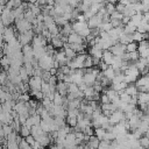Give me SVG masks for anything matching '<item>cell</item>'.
I'll return each instance as SVG.
<instances>
[{"label": "cell", "instance_id": "cell-44", "mask_svg": "<svg viewBox=\"0 0 149 149\" xmlns=\"http://www.w3.org/2000/svg\"><path fill=\"white\" fill-rule=\"evenodd\" d=\"M29 100H30V95L28 93H21L17 99V101H21V102H28Z\"/></svg>", "mask_w": 149, "mask_h": 149}, {"label": "cell", "instance_id": "cell-11", "mask_svg": "<svg viewBox=\"0 0 149 149\" xmlns=\"http://www.w3.org/2000/svg\"><path fill=\"white\" fill-rule=\"evenodd\" d=\"M102 52H104V50L101 48H99L98 45H93V47H90L88 48V55L92 56L93 58L101 59L102 58Z\"/></svg>", "mask_w": 149, "mask_h": 149}, {"label": "cell", "instance_id": "cell-62", "mask_svg": "<svg viewBox=\"0 0 149 149\" xmlns=\"http://www.w3.org/2000/svg\"><path fill=\"white\" fill-rule=\"evenodd\" d=\"M137 149H146V148H142V147H139Z\"/></svg>", "mask_w": 149, "mask_h": 149}, {"label": "cell", "instance_id": "cell-1", "mask_svg": "<svg viewBox=\"0 0 149 149\" xmlns=\"http://www.w3.org/2000/svg\"><path fill=\"white\" fill-rule=\"evenodd\" d=\"M123 74H125V81L127 84H135L137 81V79L140 78V71L139 69L134 65V63H130L129 62V66L123 71Z\"/></svg>", "mask_w": 149, "mask_h": 149}, {"label": "cell", "instance_id": "cell-54", "mask_svg": "<svg viewBox=\"0 0 149 149\" xmlns=\"http://www.w3.org/2000/svg\"><path fill=\"white\" fill-rule=\"evenodd\" d=\"M23 3V0H14V8H19Z\"/></svg>", "mask_w": 149, "mask_h": 149}, {"label": "cell", "instance_id": "cell-22", "mask_svg": "<svg viewBox=\"0 0 149 149\" xmlns=\"http://www.w3.org/2000/svg\"><path fill=\"white\" fill-rule=\"evenodd\" d=\"M147 37H148V34H142V33H140V31H137V30L132 35L133 41L136 42V43H140V42L147 40Z\"/></svg>", "mask_w": 149, "mask_h": 149}, {"label": "cell", "instance_id": "cell-23", "mask_svg": "<svg viewBox=\"0 0 149 149\" xmlns=\"http://www.w3.org/2000/svg\"><path fill=\"white\" fill-rule=\"evenodd\" d=\"M142 19H143V14H142V13H136L135 15H133V16L130 17V23L134 24V26L137 28V26L142 22Z\"/></svg>", "mask_w": 149, "mask_h": 149}, {"label": "cell", "instance_id": "cell-42", "mask_svg": "<svg viewBox=\"0 0 149 149\" xmlns=\"http://www.w3.org/2000/svg\"><path fill=\"white\" fill-rule=\"evenodd\" d=\"M99 28H100L101 31H109L113 27H112V23L111 22H102Z\"/></svg>", "mask_w": 149, "mask_h": 149}, {"label": "cell", "instance_id": "cell-52", "mask_svg": "<svg viewBox=\"0 0 149 149\" xmlns=\"http://www.w3.org/2000/svg\"><path fill=\"white\" fill-rule=\"evenodd\" d=\"M63 81H64V83H66V84L72 83V76H71V74H65V76H64Z\"/></svg>", "mask_w": 149, "mask_h": 149}, {"label": "cell", "instance_id": "cell-26", "mask_svg": "<svg viewBox=\"0 0 149 149\" xmlns=\"http://www.w3.org/2000/svg\"><path fill=\"white\" fill-rule=\"evenodd\" d=\"M30 95L36 100H43L44 99V94L42 93L41 90H30Z\"/></svg>", "mask_w": 149, "mask_h": 149}, {"label": "cell", "instance_id": "cell-4", "mask_svg": "<svg viewBox=\"0 0 149 149\" xmlns=\"http://www.w3.org/2000/svg\"><path fill=\"white\" fill-rule=\"evenodd\" d=\"M17 34H19V33L16 31V29H15L14 27H6L5 30H3V33H2V35H3V41H5L6 43H10V42H13V41L16 40Z\"/></svg>", "mask_w": 149, "mask_h": 149}, {"label": "cell", "instance_id": "cell-21", "mask_svg": "<svg viewBox=\"0 0 149 149\" xmlns=\"http://www.w3.org/2000/svg\"><path fill=\"white\" fill-rule=\"evenodd\" d=\"M30 134L37 140L40 136H42V135H44L45 133L43 132V129L40 127V126H33L31 128H30Z\"/></svg>", "mask_w": 149, "mask_h": 149}, {"label": "cell", "instance_id": "cell-8", "mask_svg": "<svg viewBox=\"0 0 149 149\" xmlns=\"http://www.w3.org/2000/svg\"><path fill=\"white\" fill-rule=\"evenodd\" d=\"M42 83H43V79L42 77H38V76H31L28 80L30 90H41Z\"/></svg>", "mask_w": 149, "mask_h": 149}, {"label": "cell", "instance_id": "cell-39", "mask_svg": "<svg viewBox=\"0 0 149 149\" xmlns=\"http://www.w3.org/2000/svg\"><path fill=\"white\" fill-rule=\"evenodd\" d=\"M104 140H105V141H108V142H113V141L116 140V135H115L113 132L107 130L106 134H105V136H104Z\"/></svg>", "mask_w": 149, "mask_h": 149}, {"label": "cell", "instance_id": "cell-53", "mask_svg": "<svg viewBox=\"0 0 149 149\" xmlns=\"http://www.w3.org/2000/svg\"><path fill=\"white\" fill-rule=\"evenodd\" d=\"M118 2H120L121 5H123V6H126V7H127V6H129V5L132 3V1H130V0H119Z\"/></svg>", "mask_w": 149, "mask_h": 149}, {"label": "cell", "instance_id": "cell-58", "mask_svg": "<svg viewBox=\"0 0 149 149\" xmlns=\"http://www.w3.org/2000/svg\"><path fill=\"white\" fill-rule=\"evenodd\" d=\"M141 2H142L143 5H148V3H149V0H141Z\"/></svg>", "mask_w": 149, "mask_h": 149}, {"label": "cell", "instance_id": "cell-37", "mask_svg": "<svg viewBox=\"0 0 149 149\" xmlns=\"http://www.w3.org/2000/svg\"><path fill=\"white\" fill-rule=\"evenodd\" d=\"M93 57L87 55L85 61H84V69H90V68H93Z\"/></svg>", "mask_w": 149, "mask_h": 149}, {"label": "cell", "instance_id": "cell-16", "mask_svg": "<svg viewBox=\"0 0 149 149\" xmlns=\"http://www.w3.org/2000/svg\"><path fill=\"white\" fill-rule=\"evenodd\" d=\"M113 59H114V55H113L109 50H104L101 61H102L104 63H106L107 65H109V66H111V65L113 64Z\"/></svg>", "mask_w": 149, "mask_h": 149}, {"label": "cell", "instance_id": "cell-48", "mask_svg": "<svg viewBox=\"0 0 149 149\" xmlns=\"http://www.w3.org/2000/svg\"><path fill=\"white\" fill-rule=\"evenodd\" d=\"M42 79H43V81H49V79H50V77H51V74H50V72L49 71H43V73H42Z\"/></svg>", "mask_w": 149, "mask_h": 149}, {"label": "cell", "instance_id": "cell-34", "mask_svg": "<svg viewBox=\"0 0 149 149\" xmlns=\"http://www.w3.org/2000/svg\"><path fill=\"white\" fill-rule=\"evenodd\" d=\"M24 19H26L27 21H29L30 23H33V22L35 21V19H36V15H35L30 9H27V10L24 12Z\"/></svg>", "mask_w": 149, "mask_h": 149}, {"label": "cell", "instance_id": "cell-28", "mask_svg": "<svg viewBox=\"0 0 149 149\" xmlns=\"http://www.w3.org/2000/svg\"><path fill=\"white\" fill-rule=\"evenodd\" d=\"M135 31H136V27H135L134 24H132L130 22H129L128 24L123 26V33H126V34H128V35H133Z\"/></svg>", "mask_w": 149, "mask_h": 149}, {"label": "cell", "instance_id": "cell-2", "mask_svg": "<svg viewBox=\"0 0 149 149\" xmlns=\"http://www.w3.org/2000/svg\"><path fill=\"white\" fill-rule=\"evenodd\" d=\"M37 62H38L40 68H41L43 71H50V69L54 68L55 58H54V56H49V55L45 54V55L42 56Z\"/></svg>", "mask_w": 149, "mask_h": 149}, {"label": "cell", "instance_id": "cell-6", "mask_svg": "<svg viewBox=\"0 0 149 149\" xmlns=\"http://www.w3.org/2000/svg\"><path fill=\"white\" fill-rule=\"evenodd\" d=\"M125 120H126L125 113H123L122 111H120V109L114 111V112L112 113V115L108 118V121H109V123H111L112 126L118 125V123H120V122H122V121H125Z\"/></svg>", "mask_w": 149, "mask_h": 149}, {"label": "cell", "instance_id": "cell-27", "mask_svg": "<svg viewBox=\"0 0 149 149\" xmlns=\"http://www.w3.org/2000/svg\"><path fill=\"white\" fill-rule=\"evenodd\" d=\"M64 98L65 97H63L62 94H59L57 91L55 92V95H54V99H52V102H54V105H63V102H64Z\"/></svg>", "mask_w": 149, "mask_h": 149}, {"label": "cell", "instance_id": "cell-43", "mask_svg": "<svg viewBox=\"0 0 149 149\" xmlns=\"http://www.w3.org/2000/svg\"><path fill=\"white\" fill-rule=\"evenodd\" d=\"M109 16H111V19H113V20H120V21H122V19H123V14L120 13V12H118V10H115L114 13H112Z\"/></svg>", "mask_w": 149, "mask_h": 149}, {"label": "cell", "instance_id": "cell-55", "mask_svg": "<svg viewBox=\"0 0 149 149\" xmlns=\"http://www.w3.org/2000/svg\"><path fill=\"white\" fill-rule=\"evenodd\" d=\"M144 22H147V23H149V12H146V13H143V19H142Z\"/></svg>", "mask_w": 149, "mask_h": 149}, {"label": "cell", "instance_id": "cell-41", "mask_svg": "<svg viewBox=\"0 0 149 149\" xmlns=\"http://www.w3.org/2000/svg\"><path fill=\"white\" fill-rule=\"evenodd\" d=\"M105 9H106V13H107L108 15H111L112 13L115 12V5H114V3L106 2V3H105Z\"/></svg>", "mask_w": 149, "mask_h": 149}, {"label": "cell", "instance_id": "cell-46", "mask_svg": "<svg viewBox=\"0 0 149 149\" xmlns=\"http://www.w3.org/2000/svg\"><path fill=\"white\" fill-rule=\"evenodd\" d=\"M99 102H100V104H109V102H111L109 98L107 97V94H106L105 92H102V93L100 94V100H99Z\"/></svg>", "mask_w": 149, "mask_h": 149}, {"label": "cell", "instance_id": "cell-7", "mask_svg": "<svg viewBox=\"0 0 149 149\" xmlns=\"http://www.w3.org/2000/svg\"><path fill=\"white\" fill-rule=\"evenodd\" d=\"M109 51L114 55V56H119V57H122L125 54H126V45L125 44H121L120 42H118L116 44L112 45L109 48Z\"/></svg>", "mask_w": 149, "mask_h": 149}, {"label": "cell", "instance_id": "cell-61", "mask_svg": "<svg viewBox=\"0 0 149 149\" xmlns=\"http://www.w3.org/2000/svg\"><path fill=\"white\" fill-rule=\"evenodd\" d=\"M147 34H149V23H148V28H147Z\"/></svg>", "mask_w": 149, "mask_h": 149}, {"label": "cell", "instance_id": "cell-20", "mask_svg": "<svg viewBox=\"0 0 149 149\" xmlns=\"http://www.w3.org/2000/svg\"><path fill=\"white\" fill-rule=\"evenodd\" d=\"M99 142H100V140H99V139H98L97 136L92 135V136H90L88 141L86 142V146H87L88 148H92V149H98Z\"/></svg>", "mask_w": 149, "mask_h": 149}, {"label": "cell", "instance_id": "cell-5", "mask_svg": "<svg viewBox=\"0 0 149 149\" xmlns=\"http://www.w3.org/2000/svg\"><path fill=\"white\" fill-rule=\"evenodd\" d=\"M15 29L19 34H22L28 30H33V24L29 21H27L26 19H23L20 21H15Z\"/></svg>", "mask_w": 149, "mask_h": 149}, {"label": "cell", "instance_id": "cell-12", "mask_svg": "<svg viewBox=\"0 0 149 149\" xmlns=\"http://www.w3.org/2000/svg\"><path fill=\"white\" fill-rule=\"evenodd\" d=\"M83 80H84V83H85L87 86H93L94 83L97 81V76L93 74L92 72L86 71L85 74H84V77H83Z\"/></svg>", "mask_w": 149, "mask_h": 149}, {"label": "cell", "instance_id": "cell-51", "mask_svg": "<svg viewBox=\"0 0 149 149\" xmlns=\"http://www.w3.org/2000/svg\"><path fill=\"white\" fill-rule=\"evenodd\" d=\"M108 66H109V65H107V64H106V63H104L102 61H101V62H100V64L98 65V68H99V70H100L101 72H104Z\"/></svg>", "mask_w": 149, "mask_h": 149}, {"label": "cell", "instance_id": "cell-36", "mask_svg": "<svg viewBox=\"0 0 149 149\" xmlns=\"http://www.w3.org/2000/svg\"><path fill=\"white\" fill-rule=\"evenodd\" d=\"M28 135H30V128L27 127L26 125H22L21 128H20V136L23 137V139H26Z\"/></svg>", "mask_w": 149, "mask_h": 149}, {"label": "cell", "instance_id": "cell-29", "mask_svg": "<svg viewBox=\"0 0 149 149\" xmlns=\"http://www.w3.org/2000/svg\"><path fill=\"white\" fill-rule=\"evenodd\" d=\"M22 54H23V56H34V50H33L31 44L23 45L22 47Z\"/></svg>", "mask_w": 149, "mask_h": 149}, {"label": "cell", "instance_id": "cell-9", "mask_svg": "<svg viewBox=\"0 0 149 149\" xmlns=\"http://www.w3.org/2000/svg\"><path fill=\"white\" fill-rule=\"evenodd\" d=\"M68 43H70V44H86L85 38H83L81 36H79L77 33H71L68 36Z\"/></svg>", "mask_w": 149, "mask_h": 149}, {"label": "cell", "instance_id": "cell-56", "mask_svg": "<svg viewBox=\"0 0 149 149\" xmlns=\"http://www.w3.org/2000/svg\"><path fill=\"white\" fill-rule=\"evenodd\" d=\"M129 22H130V17H128V16H123V19H122V24L126 26V24H128Z\"/></svg>", "mask_w": 149, "mask_h": 149}, {"label": "cell", "instance_id": "cell-19", "mask_svg": "<svg viewBox=\"0 0 149 149\" xmlns=\"http://www.w3.org/2000/svg\"><path fill=\"white\" fill-rule=\"evenodd\" d=\"M127 83L126 81H122V83H116V84H112L111 83V88L112 90H114V91H116L118 93H121V92H123L125 90H126V87H127Z\"/></svg>", "mask_w": 149, "mask_h": 149}, {"label": "cell", "instance_id": "cell-10", "mask_svg": "<svg viewBox=\"0 0 149 149\" xmlns=\"http://www.w3.org/2000/svg\"><path fill=\"white\" fill-rule=\"evenodd\" d=\"M141 120H142V119H141L140 116H137V115L133 114V115L127 120V122H128V125H129V130H130V132H133V130L137 129V128L140 127Z\"/></svg>", "mask_w": 149, "mask_h": 149}, {"label": "cell", "instance_id": "cell-33", "mask_svg": "<svg viewBox=\"0 0 149 149\" xmlns=\"http://www.w3.org/2000/svg\"><path fill=\"white\" fill-rule=\"evenodd\" d=\"M65 121H66V125L71 128H74L78 123V119L77 118H73V116H66L65 118Z\"/></svg>", "mask_w": 149, "mask_h": 149}, {"label": "cell", "instance_id": "cell-60", "mask_svg": "<svg viewBox=\"0 0 149 149\" xmlns=\"http://www.w3.org/2000/svg\"><path fill=\"white\" fill-rule=\"evenodd\" d=\"M28 2H30V3H36L37 0H28Z\"/></svg>", "mask_w": 149, "mask_h": 149}, {"label": "cell", "instance_id": "cell-14", "mask_svg": "<svg viewBox=\"0 0 149 149\" xmlns=\"http://www.w3.org/2000/svg\"><path fill=\"white\" fill-rule=\"evenodd\" d=\"M50 44L56 49V50H61V49H63V47H64V42L62 41V37H61V34L59 35H57V36H54L52 38H51V41H50Z\"/></svg>", "mask_w": 149, "mask_h": 149}, {"label": "cell", "instance_id": "cell-3", "mask_svg": "<svg viewBox=\"0 0 149 149\" xmlns=\"http://www.w3.org/2000/svg\"><path fill=\"white\" fill-rule=\"evenodd\" d=\"M34 36H35L34 31H33V30H28V31H26V33L17 34L16 38H17V41L20 42V44L23 47V45L30 44V43H31V41H33V38H34Z\"/></svg>", "mask_w": 149, "mask_h": 149}, {"label": "cell", "instance_id": "cell-13", "mask_svg": "<svg viewBox=\"0 0 149 149\" xmlns=\"http://www.w3.org/2000/svg\"><path fill=\"white\" fill-rule=\"evenodd\" d=\"M101 23H102V20H101L99 16H97V15H93L91 19L87 20V24H88V28H90V29L99 28V27L101 26Z\"/></svg>", "mask_w": 149, "mask_h": 149}, {"label": "cell", "instance_id": "cell-45", "mask_svg": "<svg viewBox=\"0 0 149 149\" xmlns=\"http://www.w3.org/2000/svg\"><path fill=\"white\" fill-rule=\"evenodd\" d=\"M2 129H3V134H5V137H7L12 132H13V128L10 125H2Z\"/></svg>", "mask_w": 149, "mask_h": 149}, {"label": "cell", "instance_id": "cell-40", "mask_svg": "<svg viewBox=\"0 0 149 149\" xmlns=\"http://www.w3.org/2000/svg\"><path fill=\"white\" fill-rule=\"evenodd\" d=\"M98 149H113V148H112V142H108V141L101 140V141L99 142Z\"/></svg>", "mask_w": 149, "mask_h": 149}, {"label": "cell", "instance_id": "cell-15", "mask_svg": "<svg viewBox=\"0 0 149 149\" xmlns=\"http://www.w3.org/2000/svg\"><path fill=\"white\" fill-rule=\"evenodd\" d=\"M86 28H88L87 22H79V21H76V22H73V23H72L73 33L79 34V33H81V31H83L84 29H86Z\"/></svg>", "mask_w": 149, "mask_h": 149}, {"label": "cell", "instance_id": "cell-32", "mask_svg": "<svg viewBox=\"0 0 149 149\" xmlns=\"http://www.w3.org/2000/svg\"><path fill=\"white\" fill-rule=\"evenodd\" d=\"M137 48H139V43L132 41L130 43H128L126 45V52H133V51H137Z\"/></svg>", "mask_w": 149, "mask_h": 149}, {"label": "cell", "instance_id": "cell-24", "mask_svg": "<svg viewBox=\"0 0 149 149\" xmlns=\"http://www.w3.org/2000/svg\"><path fill=\"white\" fill-rule=\"evenodd\" d=\"M132 41H133L132 35H128V34H126V33H122V34L119 36V42H120L121 44L127 45V44H128V43H130Z\"/></svg>", "mask_w": 149, "mask_h": 149}, {"label": "cell", "instance_id": "cell-47", "mask_svg": "<svg viewBox=\"0 0 149 149\" xmlns=\"http://www.w3.org/2000/svg\"><path fill=\"white\" fill-rule=\"evenodd\" d=\"M26 141H27V143H28L30 147H33V146L35 144V142H36V139L30 134V135H28V136L26 137Z\"/></svg>", "mask_w": 149, "mask_h": 149}, {"label": "cell", "instance_id": "cell-57", "mask_svg": "<svg viewBox=\"0 0 149 149\" xmlns=\"http://www.w3.org/2000/svg\"><path fill=\"white\" fill-rule=\"evenodd\" d=\"M49 149H64V147H63V146H59V144H56V143H55V144H52V146H51Z\"/></svg>", "mask_w": 149, "mask_h": 149}, {"label": "cell", "instance_id": "cell-30", "mask_svg": "<svg viewBox=\"0 0 149 149\" xmlns=\"http://www.w3.org/2000/svg\"><path fill=\"white\" fill-rule=\"evenodd\" d=\"M119 97H120V101H122L125 104H130L132 102V99H133V97H130L129 94H127L125 91L121 92V93H119Z\"/></svg>", "mask_w": 149, "mask_h": 149}, {"label": "cell", "instance_id": "cell-35", "mask_svg": "<svg viewBox=\"0 0 149 149\" xmlns=\"http://www.w3.org/2000/svg\"><path fill=\"white\" fill-rule=\"evenodd\" d=\"M41 105H42L47 111H49V112H50V111L52 109V107H54V102H52L51 100H49L48 98H44V99L42 100V104H41Z\"/></svg>", "mask_w": 149, "mask_h": 149}, {"label": "cell", "instance_id": "cell-25", "mask_svg": "<svg viewBox=\"0 0 149 149\" xmlns=\"http://www.w3.org/2000/svg\"><path fill=\"white\" fill-rule=\"evenodd\" d=\"M102 73H104V76H105L107 79H109L111 81L113 80V78H114V77H115V74H116L115 70H114L112 66H108V68H107V69H106V70H105Z\"/></svg>", "mask_w": 149, "mask_h": 149}, {"label": "cell", "instance_id": "cell-50", "mask_svg": "<svg viewBox=\"0 0 149 149\" xmlns=\"http://www.w3.org/2000/svg\"><path fill=\"white\" fill-rule=\"evenodd\" d=\"M59 70H61L64 74H69V73L71 72V69H70V66H68V65H63V66H61Z\"/></svg>", "mask_w": 149, "mask_h": 149}, {"label": "cell", "instance_id": "cell-59", "mask_svg": "<svg viewBox=\"0 0 149 149\" xmlns=\"http://www.w3.org/2000/svg\"><path fill=\"white\" fill-rule=\"evenodd\" d=\"M3 9H5V6H2V5L0 3V14L2 13V10H3Z\"/></svg>", "mask_w": 149, "mask_h": 149}, {"label": "cell", "instance_id": "cell-38", "mask_svg": "<svg viewBox=\"0 0 149 149\" xmlns=\"http://www.w3.org/2000/svg\"><path fill=\"white\" fill-rule=\"evenodd\" d=\"M139 142H140V147L146 148V149H149V137H148V136L143 135V136L139 140Z\"/></svg>", "mask_w": 149, "mask_h": 149}, {"label": "cell", "instance_id": "cell-18", "mask_svg": "<svg viewBox=\"0 0 149 149\" xmlns=\"http://www.w3.org/2000/svg\"><path fill=\"white\" fill-rule=\"evenodd\" d=\"M125 92H126L127 94H129L130 97H137V94H139V88H137V86H136L135 84H128L127 87H126V90H125Z\"/></svg>", "mask_w": 149, "mask_h": 149}, {"label": "cell", "instance_id": "cell-31", "mask_svg": "<svg viewBox=\"0 0 149 149\" xmlns=\"http://www.w3.org/2000/svg\"><path fill=\"white\" fill-rule=\"evenodd\" d=\"M106 129H104V128H101V127H99V128H94V136H97L100 141L101 140H104V136H105V134H106Z\"/></svg>", "mask_w": 149, "mask_h": 149}, {"label": "cell", "instance_id": "cell-17", "mask_svg": "<svg viewBox=\"0 0 149 149\" xmlns=\"http://www.w3.org/2000/svg\"><path fill=\"white\" fill-rule=\"evenodd\" d=\"M56 91L62 94L63 97H65L68 94V84L64 83V81H58L57 85H56Z\"/></svg>", "mask_w": 149, "mask_h": 149}, {"label": "cell", "instance_id": "cell-49", "mask_svg": "<svg viewBox=\"0 0 149 149\" xmlns=\"http://www.w3.org/2000/svg\"><path fill=\"white\" fill-rule=\"evenodd\" d=\"M125 9H126V6H123V5H121L120 2H118V3L115 5V10H118V12H120V13H122V14H123V12H125Z\"/></svg>", "mask_w": 149, "mask_h": 149}]
</instances>
